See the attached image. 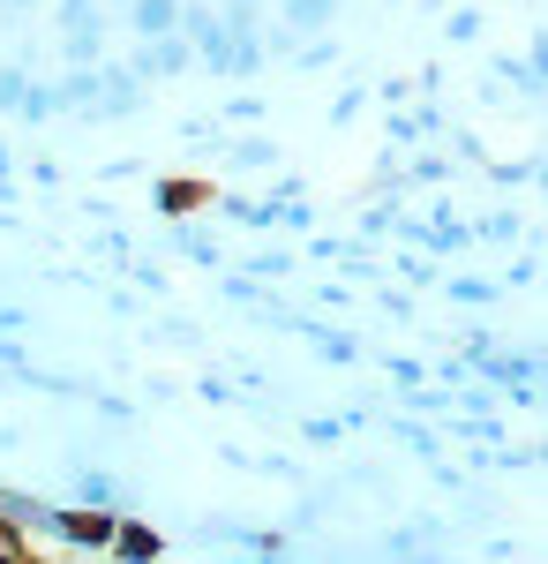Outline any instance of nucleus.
Wrapping results in <instances>:
<instances>
[{
    "label": "nucleus",
    "instance_id": "1",
    "mask_svg": "<svg viewBox=\"0 0 548 564\" xmlns=\"http://www.w3.org/2000/svg\"><path fill=\"white\" fill-rule=\"evenodd\" d=\"M188 68H196V45L180 39V31L173 39H151L135 53V84H166V76H188Z\"/></svg>",
    "mask_w": 548,
    "mask_h": 564
},
{
    "label": "nucleus",
    "instance_id": "2",
    "mask_svg": "<svg viewBox=\"0 0 548 564\" xmlns=\"http://www.w3.org/2000/svg\"><path fill=\"white\" fill-rule=\"evenodd\" d=\"M106 557H113V564H158V557H166V542H158V527H151V520H113Z\"/></svg>",
    "mask_w": 548,
    "mask_h": 564
},
{
    "label": "nucleus",
    "instance_id": "3",
    "mask_svg": "<svg viewBox=\"0 0 548 564\" xmlns=\"http://www.w3.org/2000/svg\"><path fill=\"white\" fill-rule=\"evenodd\" d=\"M128 23H135V39H173L180 31V0H128Z\"/></svg>",
    "mask_w": 548,
    "mask_h": 564
},
{
    "label": "nucleus",
    "instance_id": "4",
    "mask_svg": "<svg viewBox=\"0 0 548 564\" xmlns=\"http://www.w3.org/2000/svg\"><path fill=\"white\" fill-rule=\"evenodd\" d=\"M331 15H338V0H286V23H278V31H286V39H316V31H331Z\"/></svg>",
    "mask_w": 548,
    "mask_h": 564
},
{
    "label": "nucleus",
    "instance_id": "5",
    "mask_svg": "<svg viewBox=\"0 0 548 564\" xmlns=\"http://www.w3.org/2000/svg\"><path fill=\"white\" fill-rule=\"evenodd\" d=\"M76 512H113V520H121V489H113L106 467H84V475H76Z\"/></svg>",
    "mask_w": 548,
    "mask_h": 564
},
{
    "label": "nucleus",
    "instance_id": "6",
    "mask_svg": "<svg viewBox=\"0 0 548 564\" xmlns=\"http://www.w3.org/2000/svg\"><path fill=\"white\" fill-rule=\"evenodd\" d=\"M196 204H211V188L204 181H158V212H196Z\"/></svg>",
    "mask_w": 548,
    "mask_h": 564
},
{
    "label": "nucleus",
    "instance_id": "7",
    "mask_svg": "<svg viewBox=\"0 0 548 564\" xmlns=\"http://www.w3.org/2000/svg\"><path fill=\"white\" fill-rule=\"evenodd\" d=\"M233 166H249V174L278 166V143H271V135H233Z\"/></svg>",
    "mask_w": 548,
    "mask_h": 564
},
{
    "label": "nucleus",
    "instance_id": "8",
    "mask_svg": "<svg viewBox=\"0 0 548 564\" xmlns=\"http://www.w3.org/2000/svg\"><path fill=\"white\" fill-rule=\"evenodd\" d=\"M53 31L68 39V31H98V0H61L53 8Z\"/></svg>",
    "mask_w": 548,
    "mask_h": 564
},
{
    "label": "nucleus",
    "instance_id": "9",
    "mask_svg": "<svg viewBox=\"0 0 548 564\" xmlns=\"http://www.w3.org/2000/svg\"><path fill=\"white\" fill-rule=\"evenodd\" d=\"M451 39H459V45L481 39V15H473V8H459V15H451Z\"/></svg>",
    "mask_w": 548,
    "mask_h": 564
},
{
    "label": "nucleus",
    "instance_id": "10",
    "mask_svg": "<svg viewBox=\"0 0 548 564\" xmlns=\"http://www.w3.org/2000/svg\"><path fill=\"white\" fill-rule=\"evenodd\" d=\"M0 550H31V534H15V527H0Z\"/></svg>",
    "mask_w": 548,
    "mask_h": 564
},
{
    "label": "nucleus",
    "instance_id": "11",
    "mask_svg": "<svg viewBox=\"0 0 548 564\" xmlns=\"http://www.w3.org/2000/svg\"><path fill=\"white\" fill-rule=\"evenodd\" d=\"M31 8H39V0H0V15H31Z\"/></svg>",
    "mask_w": 548,
    "mask_h": 564
},
{
    "label": "nucleus",
    "instance_id": "12",
    "mask_svg": "<svg viewBox=\"0 0 548 564\" xmlns=\"http://www.w3.org/2000/svg\"><path fill=\"white\" fill-rule=\"evenodd\" d=\"M121 8H128V0H121Z\"/></svg>",
    "mask_w": 548,
    "mask_h": 564
}]
</instances>
